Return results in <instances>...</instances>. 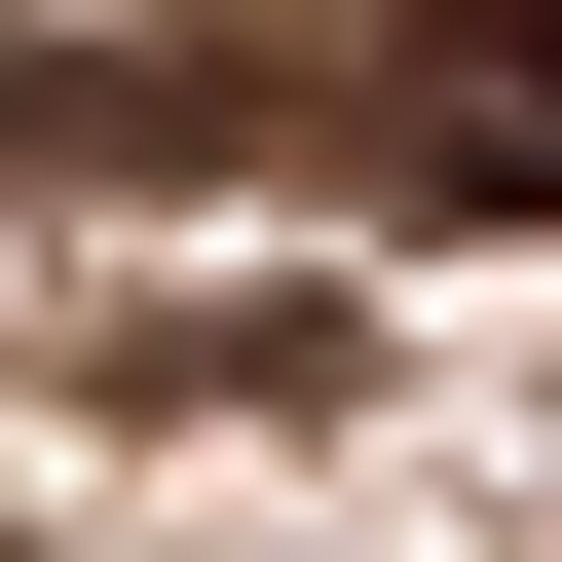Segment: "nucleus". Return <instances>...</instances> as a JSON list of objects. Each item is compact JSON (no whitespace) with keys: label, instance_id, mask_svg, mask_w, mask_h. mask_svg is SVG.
<instances>
[{"label":"nucleus","instance_id":"nucleus-1","mask_svg":"<svg viewBox=\"0 0 562 562\" xmlns=\"http://www.w3.org/2000/svg\"><path fill=\"white\" fill-rule=\"evenodd\" d=\"M413 188L562 225V0H413Z\"/></svg>","mask_w":562,"mask_h":562}]
</instances>
